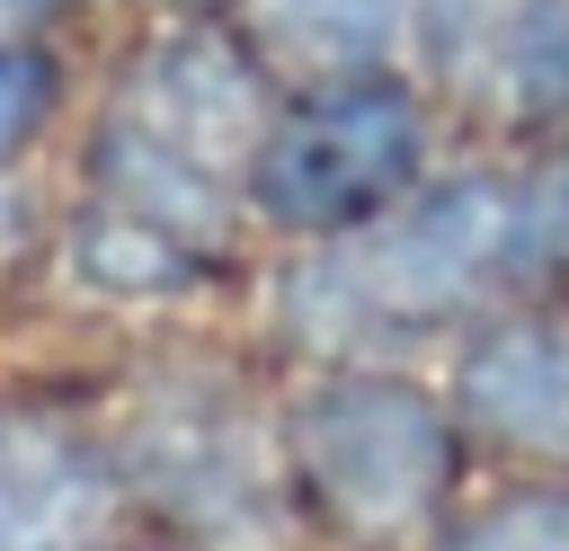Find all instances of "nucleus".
<instances>
[{"label":"nucleus","mask_w":569,"mask_h":551,"mask_svg":"<svg viewBox=\"0 0 569 551\" xmlns=\"http://www.w3.org/2000/svg\"><path fill=\"white\" fill-rule=\"evenodd\" d=\"M258 133H267L258 71L222 36H160L124 71V98H116L107 151H98V187L116 213L196 249L222 231V187L249 169Z\"/></svg>","instance_id":"obj_1"},{"label":"nucleus","mask_w":569,"mask_h":551,"mask_svg":"<svg viewBox=\"0 0 569 551\" xmlns=\"http://www.w3.org/2000/svg\"><path fill=\"white\" fill-rule=\"evenodd\" d=\"M516 249H525V204L489 178H462V187H436L427 204L356 231L347 249L311 258L293 276V320L329 347L409 338V329L445 320L480 276H498Z\"/></svg>","instance_id":"obj_2"},{"label":"nucleus","mask_w":569,"mask_h":551,"mask_svg":"<svg viewBox=\"0 0 569 551\" xmlns=\"http://www.w3.org/2000/svg\"><path fill=\"white\" fill-rule=\"evenodd\" d=\"M418 169V116L400 89H329L311 107H293L276 133H258L249 151V196L258 213L276 222H302V231H329V222H356L373 213L400 178Z\"/></svg>","instance_id":"obj_3"},{"label":"nucleus","mask_w":569,"mask_h":551,"mask_svg":"<svg viewBox=\"0 0 569 551\" xmlns=\"http://www.w3.org/2000/svg\"><path fill=\"white\" fill-rule=\"evenodd\" d=\"M133 462L222 551H267L276 524H284L267 427L222 382H169V391H151L142 418H133Z\"/></svg>","instance_id":"obj_4"},{"label":"nucleus","mask_w":569,"mask_h":551,"mask_svg":"<svg viewBox=\"0 0 569 551\" xmlns=\"http://www.w3.org/2000/svg\"><path fill=\"white\" fill-rule=\"evenodd\" d=\"M302 462L320 471V489L356 515V524H409L427 498H436V471H445V435H436V409L418 391H391V382H338L302 409Z\"/></svg>","instance_id":"obj_5"},{"label":"nucleus","mask_w":569,"mask_h":551,"mask_svg":"<svg viewBox=\"0 0 569 551\" xmlns=\"http://www.w3.org/2000/svg\"><path fill=\"white\" fill-rule=\"evenodd\" d=\"M107 524V471L53 418H0V551H80Z\"/></svg>","instance_id":"obj_6"},{"label":"nucleus","mask_w":569,"mask_h":551,"mask_svg":"<svg viewBox=\"0 0 569 551\" xmlns=\"http://www.w3.org/2000/svg\"><path fill=\"white\" fill-rule=\"evenodd\" d=\"M462 400L480 427L533 453H569V329H498L462 355Z\"/></svg>","instance_id":"obj_7"},{"label":"nucleus","mask_w":569,"mask_h":551,"mask_svg":"<svg viewBox=\"0 0 569 551\" xmlns=\"http://www.w3.org/2000/svg\"><path fill=\"white\" fill-rule=\"evenodd\" d=\"M409 27V0H267V36L302 62L356 71Z\"/></svg>","instance_id":"obj_8"},{"label":"nucleus","mask_w":569,"mask_h":551,"mask_svg":"<svg viewBox=\"0 0 569 551\" xmlns=\"http://www.w3.org/2000/svg\"><path fill=\"white\" fill-rule=\"evenodd\" d=\"M462 551H569V498H507L471 524Z\"/></svg>","instance_id":"obj_9"},{"label":"nucleus","mask_w":569,"mask_h":551,"mask_svg":"<svg viewBox=\"0 0 569 551\" xmlns=\"http://www.w3.org/2000/svg\"><path fill=\"white\" fill-rule=\"evenodd\" d=\"M44 116V71L27 53H0V151H18Z\"/></svg>","instance_id":"obj_10"},{"label":"nucleus","mask_w":569,"mask_h":551,"mask_svg":"<svg viewBox=\"0 0 569 551\" xmlns=\"http://www.w3.org/2000/svg\"><path fill=\"white\" fill-rule=\"evenodd\" d=\"M525 249H551V258H569V160L533 187V204H525Z\"/></svg>","instance_id":"obj_11"},{"label":"nucleus","mask_w":569,"mask_h":551,"mask_svg":"<svg viewBox=\"0 0 569 551\" xmlns=\"http://www.w3.org/2000/svg\"><path fill=\"white\" fill-rule=\"evenodd\" d=\"M44 9H53V0H0V36H9V27H27V18H44Z\"/></svg>","instance_id":"obj_12"}]
</instances>
